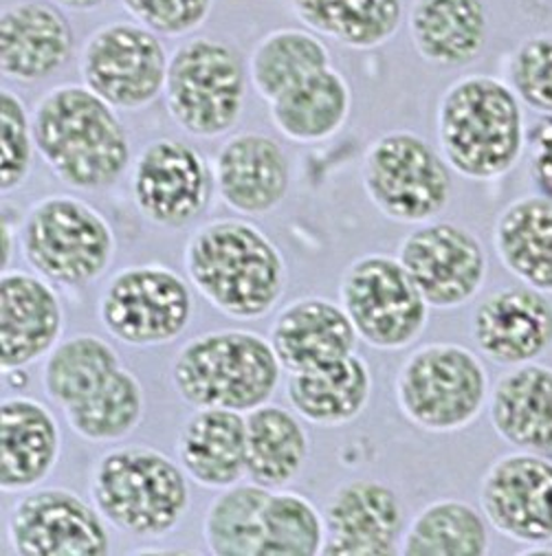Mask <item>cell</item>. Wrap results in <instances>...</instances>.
Listing matches in <instances>:
<instances>
[{"label": "cell", "mask_w": 552, "mask_h": 556, "mask_svg": "<svg viewBox=\"0 0 552 556\" xmlns=\"http://www.w3.org/2000/svg\"><path fill=\"white\" fill-rule=\"evenodd\" d=\"M352 90L333 66L313 73L271 102V122L293 143H319L335 137L348 122Z\"/></svg>", "instance_id": "29"}, {"label": "cell", "mask_w": 552, "mask_h": 556, "mask_svg": "<svg viewBox=\"0 0 552 556\" xmlns=\"http://www.w3.org/2000/svg\"><path fill=\"white\" fill-rule=\"evenodd\" d=\"M522 102L493 75H465L447 86L436 113L440 154L469 180L506 176L526 150Z\"/></svg>", "instance_id": "3"}, {"label": "cell", "mask_w": 552, "mask_h": 556, "mask_svg": "<svg viewBox=\"0 0 552 556\" xmlns=\"http://www.w3.org/2000/svg\"><path fill=\"white\" fill-rule=\"evenodd\" d=\"M339 300L359 339L377 350H403L421 339L429 304L399 257L371 253L354 260L339 287Z\"/></svg>", "instance_id": "10"}, {"label": "cell", "mask_w": 552, "mask_h": 556, "mask_svg": "<svg viewBox=\"0 0 552 556\" xmlns=\"http://www.w3.org/2000/svg\"><path fill=\"white\" fill-rule=\"evenodd\" d=\"M176 453L183 471L205 489H229L247 476V418L203 407L180 429Z\"/></svg>", "instance_id": "24"}, {"label": "cell", "mask_w": 552, "mask_h": 556, "mask_svg": "<svg viewBox=\"0 0 552 556\" xmlns=\"http://www.w3.org/2000/svg\"><path fill=\"white\" fill-rule=\"evenodd\" d=\"M511 88L537 115H552V34H537L517 45L509 62Z\"/></svg>", "instance_id": "39"}, {"label": "cell", "mask_w": 552, "mask_h": 556, "mask_svg": "<svg viewBox=\"0 0 552 556\" xmlns=\"http://www.w3.org/2000/svg\"><path fill=\"white\" fill-rule=\"evenodd\" d=\"M407 25L416 53L436 66H467L489 40L482 0H414Z\"/></svg>", "instance_id": "26"}, {"label": "cell", "mask_w": 552, "mask_h": 556, "mask_svg": "<svg viewBox=\"0 0 552 556\" xmlns=\"http://www.w3.org/2000/svg\"><path fill=\"white\" fill-rule=\"evenodd\" d=\"M271 489L234 484L210 504L203 521L208 549L216 556H262V513Z\"/></svg>", "instance_id": "36"}, {"label": "cell", "mask_w": 552, "mask_h": 556, "mask_svg": "<svg viewBox=\"0 0 552 556\" xmlns=\"http://www.w3.org/2000/svg\"><path fill=\"white\" fill-rule=\"evenodd\" d=\"M309 457V435L298 416L278 405H262L247 416V476L253 484H291Z\"/></svg>", "instance_id": "30"}, {"label": "cell", "mask_w": 552, "mask_h": 556, "mask_svg": "<svg viewBox=\"0 0 552 556\" xmlns=\"http://www.w3.org/2000/svg\"><path fill=\"white\" fill-rule=\"evenodd\" d=\"M489 412L506 444L552 455V367L535 361L509 369L491 392Z\"/></svg>", "instance_id": "25"}, {"label": "cell", "mask_w": 552, "mask_h": 556, "mask_svg": "<svg viewBox=\"0 0 552 556\" xmlns=\"http://www.w3.org/2000/svg\"><path fill=\"white\" fill-rule=\"evenodd\" d=\"M122 367L109 341L96 334H77L55 345L45 363L42 386L51 403L62 409L84 403Z\"/></svg>", "instance_id": "33"}, {"label": "cell", "mask_w": 552, "mask_h": 556, "mask_svg": "<svg viewBox=\"0 0 552 556\" xmlns=\"http://www.w3.org/2000/svg\"><path fill=\"white\" fill-rule=\"evenodd\" d=\"M188 473L150 446L106 451L90 473V497L117 530L139 539L172 534L190 508Z\"/></svg>", "instance_id": "5"}, {"label": "cell", "mask_w": 552, "mask_h": 556, "mask_svg": "<svg viewBox=\"0 0 552 556\" xmlns=\"http://www.w3.org/2000/svg\"><path fill=\"white\" fill-rule=\"evenodd\" d=\"M122 8L156 36L178 38L197 31L212 14L214 0H120Z\"/></svg>", "instance_id": "40"}, {"label": "cell", "mask_w": 552, "mask_h": 556, "mask_svg": "<svg viewBox=\"0 0 552 556\" xmlns=\"http://www.w3.org/2000/svg\"><path fill=\"white\" fill-rule=\"evenodd\" d=\"M361 176L363 190L379 214L401 225L436 220L453 192L444 156L410 130L386 132L367 146Z\"/></svg>", "instance_id": "9"}, {"label": "cell", "mask_w": 552, "mask_h": 556, "mask_svg": "<svg viewBox=\"0 0 552 556\" xmlns=\"http://www.w3.org/2000/svg\"><path fill=\"white\" fill-rule=\"evenodd\" d=\"M485 363L465 345L427 343L414 350L397 377L401 414L418 429L453 433L474 425L491 392Z\"/></svg>", "instance_id": "6"}, {"label": "cell", "mask_w": 552, "mask_h": 556, "mask_svg": "<svg viewBox=\"0 0 552 556\" xmlns=\"http://www.w3.org/2000/svg\"><path fill=\"white\" fill-rule=\"evenodd\" d=\"M283 363L271 341L249 330L205 332L172 361V383L195 409L221 407L249 414L268 403Z\"/></svg>", "instance_id": "4"}, {"label": "cell", "mask_w": 552, "mask_h": 556, "mask_svg": "<svg viewBox=\"0 0 552 556\" xmlns=\"http://www.w3.org/2000/svg\"><path fill=\"white\" fill-rule=\"evenodd\" d=\"M487 552V517L460 500H438L425 506L401 541L403 556H485Z\"/></svg>", "instance_id": "32"}, {"label": "cell", "mask_w": 552, "mask_h": 556, "mask_svg": "<svg viewBox=\"0 0 552 556\" xmlns=\"http://www.w3.org/2000/svg\"><path fill=\"white\" fill-rule=\"evenodd\" d=\"M373 372L359 354L333 365L291 375L287 394L306 422L317 427H343L361 416L373 396Z\"/></svg>", "instance_id": "28"}, {"label": "cell", "mask_w": 552, "mask_h": 556, "mask_svg": "<svg viewBox=\"0 0 552 556\" xmlns=\"http://www.w3.org/2000/svg\"><path fill=\"white\" fill-rule=\"evenodd\" d=\"M146 412L143 388L126 367H120L93 396L66 407L68 427L86 442H115L133 433Z\"/></svg>", "instance_id": "35"}, {"label": "cell", "mask_w": 552, "mask_h": 556, "mask_svg": "<svg viewBox=\"0 0 552 556\" xmlns=\"http://www.w3.org/2000/svg\"><path fill=\"white\" fill-rule=\"evenodd\" d=\"M214 188L208 159L186 141H152L133 169V201L139 214L167 229L197 220L208 210Z\"/></svg>", "instance_id": "14"}, {"label": "cell", "mask_w": 552, "mask_h": 556, "mask_svg": "<svg viewBox=\"0 0 552 556\" xmlns=\"http://www.w3.org/2000/svg\"><path fill=\"white\" fill-rule=\"evenodd\" d=\"M502 266L524 287L552 295V199L528 194L511 201L493 227Z\"/></svg>", "instance_id": "27"}, {"label": "cell", "mask_w": 552, "mask_h": 556, "mask_svg": "<svg viewBox=\"0 0 552 556\" xmlns=\"http://www.w3.org/2000/svg\"><path fill=\"white\" fill-rule=\"evenodd\" d=\"M330 66V51L317 34L306 29H275L266 34L249 58V79L264 102Z\"/></svg>", "instance_id": "34"}, {"label": "cell", "mask_w": 552, "mask_h": 556, "mask_svg": "<svg viewBox=\"0 0 552 556\" xmlns=\"http://www.w3.org/2000/svg\"><path fill=\"white\" fill-rule=\"evenodd\" d=\"M489 526L524 545L552 543V457L513 451L498 457L480 482Z\"/></svg>", "instance_id": "15"}, {"label": "cell", "mask_w": 552, "mask_h": 556, "mask_svg": "<svg viewBox=\"0 0 552 556\" xmlns=\"http://www.w3.org/2000/svg\"><path fill=\"white\" fill-rule=\"evenodd\" d=\"M399 262L431 308H457L478 298L489 257L469 229L447 220L423 223L399 247Z\"/></svg>", "instance_id": "13"}, {"label": "cell", "mask_w": 552, "mask_h": 556, "mask_svg": "<svg viewBox=\"0 0 552 556\" xmlns=\"http://www.w3.org/2000/svg\"><path fill=\"white\" fill-rule=\"evenodd\" d=\"M32 126L38 154L66 188H111L130 165L122 119L84 84H62L45 92L32 113Z\"/></svg>", "instance_id": "1"}, {"label": "cell", "mask_w": 552, "mask_h": 556, "mask_svg": "<svg viewBox=\"0 0 552 556\" xmlns=\"http://www.w3.org/2000/svg\"><path fill=\"white\" fill-rule=\"evenodd\" d=\"M64 328L58 293L45 277L5 270L0 277V365L23 369L49 354Z\"/></svg>", "instance_id": "20"}, {"label": "cell", "mask_w": 552, "mask_h": 556, "mask_svg": "<svg viewBox=\"0 0 552 556\" xmlns=\"http://www.w3.org/2000/svg\"><path fill=\"white\" fill-rule=\"evenodd\" d=\"M21 247L45 280L86 287L104 275L117 242L111 223L93 205L75 197H47L29 207Z\"/></svg>", "instance_id": "7"}, {"label": "cell", "mask_w": 552, "mask_h": 556, "mask_svg": "<svg viewBox=\"0 0 552 556\" xmlns=\"http://www.w3.org/2000/svg\"><path fill=\"white\" fill-rule=\"evenodd\" d=\"M528 174L537 194L552 199V115H541L528 132Z\"/></svg>", "instance_id": "41"}, {"label": "cell", "mask_w": 552, "mask_h": 556, "mask_svg": "<svg viewBox=\"0 0 552 556\" xmlns=\"http://www.w3.org/2000/svg\"><path fill=\"white\" fill-rule=\"evenodd\" d=\"M356 330L341 304L304 298L285 306L271 326V345L289 375L333 365L356 348Z\"/></svg>", "instance_id": "21"}, {"label": "cell", "mask_w": 552, "mask_h": 556, "mask_svg": "<svg viewBox=\"0 0 552 556\" xmlns=\"http://www.w3.org/2000/svg\"><path fill=\"white\" fill-rule=\"evenodd\" d=\"M183 262L192 287L216 311L238 321L264 317L287 289L280 249L244 220H212L199 227Z\"/></svg>", "instance_id": "2"}, {"label": "cell", "mask_w": 552, "mask_h": 556, "mask_svg": "<svg viewBox=\"0 0 552 556\" xmlns=\"http://www.w3.org/2000/svg\"><path fill=\"white\" fill-rule=\"evenodd\" d=\"M0 229H3L0 231V262H3V268L8 270L14 255V227L8 220H3V227Z\"/></svg>", "instance_id": "42"}, {"label": "cell", "mask_w": 552, "mask_h": 556, "mask_svg": "<svg viewBox=\"0 0 552 556\" xmlns=\"http://www.w3.org/2000/svg\"><path fill=\"white\" fill-rule=\"evenodd\" d=\"M291 10L309 31L359 51L390 42L403 23L401 0H291Z\"/></svg>", "instance_id": "31"}, {"label": "cell", "mask_w": 552, "mask_h": 556, "mask_svg": "<svg viewBox=\"0 0 552 556\" xmlns=\"http://www.w3.org/2000/svg\"><path fill=\"white\" fill-rule=\"evenodd\" d=\"M36 139L25 102L12 90L0 96V190L5 194L25 185L34 165Z\"/></svg>", "instance_id": "38"}, {"label": "cell", "mask_w": 552, "mask_h": 556, "mask_svg": "<svg viewBox=\"0 0 552 556\" xmlns=\"http://www.w3.org/2000/svg\"><path fill=\"white\" fill-rule=\"evenodd\" d=\"M247 92V71L229 45L195 38L170 58L165 109L174 124L192 137L227 135L240 119Z\"/></svg>", "instance_id": "8"}, {"label": "cell", "mask_w": 552, "mask_h": 556, "mask_svg": "<svg viewBox=\"0 0 552 556\" xmlns=\"http://www.w3.org/2000/svg\"><path fill=\"white\" fill-rule=\"evenodd\" d=\"M472 337L495 365L535 363L552 348V304L530 287L500 289L476 306Z\"/></svg>", "instance_id": "18"}, {"label": "cell", "mask_w": 552, "mask_h": 556, "mask_svg": "<svg viewBox=\"0 0 552 556\" xmlns=\"http://www.w3.org/2000/svg\"><path fill=\"white\" fill-rule=\"evenodd\" d=\"M58 8L73 10V12H88V10H98L102 8L106 0H53Z\"/></svg>", "instance_id": "43"}, {"label": "cell", "mask_w": 552, "mask_h": 556, "mask_svg": "<svg viewBox=\"0 0 552 556\" xmlns=\"http://www.w3.org/2000/svg\"><path fill=\"white\" fill-rule=\"evenodd\" d=\"M192 308V291L176 270L141 264L111 277L98 311L113 339L150 348L170 343L186 330Z\"/></svg>", "instance_id": "11"}, {"label": "cell", "mask_w": 552, "mask_h": 556, "mask_svg": "<svg viewBox=\"0 0 552 556\" xmlns=\"http://www.w3.org/2000/svg\"><path fill=\"white\" fill-rule=\"evenodd\" d=\"M170 58L159 36L139 23H111L88 36L79 53L84 86L115 111H141L165 88Z\"/></svg>", "instance_id": "12"}, {"label": "cell", "mask_w": 552, "mask_h": 556, "mask_svg": "<svg viewBox=\"0 0 552 556\" xmlns=\"http://www.w3.org/2000/svg\"><path fill=\"white\" fill-rule=\"evenodd\" d=\"M214 185L221 201L236 214L264 216L287 199L289 159L283 146L266 135H234L216 154Z\"/></svg>", "instance_id": "19"}, {"label": "cell", "mask_w": 552, "mask_h": 556, "mask_svg": "<svg viewBox=\"0 0 552 556\" xmlns=\"http://www.w3.org/2000/svg\"><path fill=\"white\" fill-rule=\"evenodd\" d=\"M8 534L21 556H106L111 552L104 515L66 489H40L21 497L10 513Z\"/></svg>", "instance_id": "16"}, {"label": "cell", "mask_w": 552, "mask_h": 556, "mask_svg": "<svg viewBox=\"0 0 552 556\" xmlns=\"http://www.w3.org/2000/svg\"><path fill=\"white\" fill-rule=\"evenodd\" d=\"M262 556H317L324 549V515L302 495L271 493L262 513Z\"/></svg>", "instance_id": "37"}, {"label": "cell", "mask_w": 552, "mask_h": 556, "mask_svg": "<svg viewBox=\"0 0 552 556\" xmlns=\"http://www.w3.org/2000/svg\"><path fill=\"white\" fill-rule=\"evenodd\" d=\"M60 457V427L51 412L25 396L3 401L0 412V486L5 493L36 489Z\"/></svg>", "instance_id": "23"}, {"label": "cell", "mask_w": 552, "mask_h": 556, "mask_svg": "<svg viewBox=\"0 0 552 556\" xmlns=\"http://www.w3.org/2000/svg\"><path fill=\"white\" fill-rule=\"evenodd\" d=\"M73 53V29L49 3L12 5L0 18V68L14 81H38L58 73Z\"/></svg>", "instance_id": "22"}, {"label": "cell", "mask_w": 552, "mask_h": 556, "mask_svg": "<svg viewBox=\"0 0 552 556\" xmlns=\"http://www.w3.org/2000/svg\"><path fill=\"white\" fill-rule=\"evenodd\" d=\"M324 526V556H392L401 554L405 508L388 484L352 480L330 495Z\"/></svg>", "instance_id": "17"}]
</instances>
